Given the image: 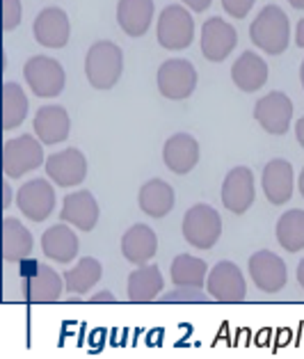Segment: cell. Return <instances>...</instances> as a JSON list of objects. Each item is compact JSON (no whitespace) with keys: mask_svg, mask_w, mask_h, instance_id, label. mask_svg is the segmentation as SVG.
<instances>
[{"mask_svg":"<svg viewBox=\"0 0 304 359\" xmlns=\"http://www.w3.org/2000/svg\"><path fill=\"white\" fill-rule=\"evenodd\" d=\"M249 39L251 43H256V48L265 50L268 55H282L291 41V23L282 7H263L254 23L249 25Z\"/></svg>","mask_w":304,"mask_h":359,"instance_id":"obj_1","label":"cell"},{"mask_svg":"<svg viewBox=\"0 0 304 359\" xmlns=\"http://www.w3.org/2000/svg\"><path fill=\"white\" fill-rule=\"evenodd\" d=\"M124 72V53L115 41H97L87 50L85 74L87 81L97 90H110Z\"/></svg>","mask_w":304,"mask_h":359,"instance_id":"obj_2","label":"cell"},{"mask_svg":"<svg viewBox=\"0 0 304 359\" xmlns=\"http://www.w3.org/2000/svg\"><path fill=\"white\" fill-rule=\"evenodd\" d=\"M184 238L199 250H211L222 236V217L208 204L193 206L184 217Z\"/></svg>","mask_w":304,"mask_h":359,"instance_id":"obj_3","label":"cell"},{"mask_svg":"<svg viewBox=\"0 0 304 359\" xmlns=\"http://www.w3.org/2000/svg\"><path fill=\"white\" fill-rule=\"evenodd\" d=\"M41 140H34V135H19L14 140H7L3 147V170L10 179H19L23 174L37 170L43 163V149Z\"/></svg>","mask_w":304,"mask_h":359,"instance_id":"obj_4","label":"cell"},{"mask_svg":"<svg viewBox=\"0 0 304 359\" xmlns=\"http://www.w3.org/2000/svg\"><path fill=\"white\" fill-rule=\"evenodd\" d=\"M23 76L28 81L30 90L41 99H53L64 90V69L53 57L34 55L23 67Z\"/></svg>","mask_w":304,"mask_h":359,"instance_id":"obj_5","label":"cell"},{"mask_svg":"<svg viewBox=\"0 0 304 359\" xmlns=\"http://www.w3.org/2000/svg\"><path fill=\"white\" fill-rule=\"evenodd\" d=\"M195 39V21L181 5H167L158 19V41L167 50H184Z\"/></svg>","mask_w":304,"mask_h":359,"instance_id":"obj_6","label":"cell"},{"mask_svg":"<svg viewBox=\"0 0 304 359\" xmlns=\"http://www.w3.org/2000/svg\"><path fill=\"white\" fill-rule=\"evenodd\" d=\"M206 291L217 302H240L245 300L247 284L236 264L220 261L206 277Z\"/></svg>","mask_w":304,"mask_h":359,"instance_id":"obj_7","label":"cell"},{"mask_svg":"<svg viewBox=\"0 0 304 359\" xmlns=\"http://www.w3.org/2000/svg\"><path fill=\"white\" fill-rule=\"evenodd\" d=\"M197 87V72L188 60H167L158 69V90L165 99L184 101Z\"/></svg>","mask_w":304,"mask_h":359,"instance_id":"obj_8","label":"cell"},{"mask_svg":"<svg viewBox=\"0 0 304 359\" xmlns=\"http://www.w3.org/2000/svg\"><path fill=\"white\" fill-rule=\"evenodd\" d=\"M254 117L261 128L270 135H284L291 128L293 119V101L284 92H270L256 101Z\"/></svg>","mask_w":304,"mask_h":359,"instance_id":"obj_9","label":"cell"},{"mask_svg":"<svg viewBox=\"0 0 304 359\" xmlns=\"http://www.w3.org/2000/svg\"><path fill=\"white\" fill-rule=\"evenodd\" d=\"M16 204H19L21 213L32 222H43L48 220V215L55 208V190L48 181L43 179H32L23 183L16 195Z\"/></svg>","mask_w":304,"mask_h":359,"instance_id":"obj_10","label":"cell"},{"mask_svg":"<svg viewBox=\"0 0 304 359\" xmlns=\"http://www.w3.org/2000/svg\"><path fill=\"white\" fill-rule=\"evenodd\" d=\"M249 275L254 279L256 288H261L263 293H277L286 286L289 270H286L282 257H277L270 250H261L249 257Z\"/></svg>","mask_w":304,"mask_h":359,"instance_id":"obj_11","label":"cell"},{"mask_svg":"<svg viewBox=\"0 0 304 359\" xmlns=\"http://www.w3.org/2000/svg\"><path fill=\"white\" fill-rule=\"evenodd\" d=\"M238 34L231 23L220 16H213L202 25V55L211 62H222L236 48Z\"/></svg>","mask_w":304,"mask_h":359,"instance_id":"obj_12","label":"cell"},{"mask_svg":"<svg viewBox=\"0 0 304 359\" xmlns=\"http://www.w3.org/2000/svg\"><path fill=\"white\" fill-rule=\"evenodd\" d=\"M43 168H46L50 181L62 188L78 186L87 177V158L78 149H62V151L48 156Z\"/></svg>","mask_w":304,"mask_h":359,"instance_id":"obj_13","label":"cell"},{"mask_svg":"<svg viewBox=\"0 0 304 359\" xmlns=\"http://www.w3.org/2000/svg\"><path fill=\"white\" fill-rule=\"evenodd\" d=\"M254 174L249 168H233L222 183V204L227 211L242 215L254 204Z\"/></svg>","mask_w":304,"mask_h":359,"instance_id":"obj_14","label":"cell"},{"mask_svg":"<svg viewBox=\"0 0 304 359\" xmlns=\"http://www.w3.org/2000/svg\"><path fill=\"white\" fill-rule=\"evenodd\" d=\"M34 39L46 48H62L67 46L69 34H71V25H69L67 14L60 7H46L37 14L32 23Z\"/></svg>","mask_w":304,"mask_h":359,"instance_id":"obj_15","label":"cell"},{"mask_svg":"<svg viewBox=\"0 0 304 359\" xmlns=\"http://www.w3.org/2000/svg\"><path fill=\"white\" fill-rule=\"evenodd\" d=\"M60 220L74 224L81 231H92L99 222V201L94 199L90 190H78L67 195L62 201Z\"/></svg>","mask_w":304,"mask_h":359,"instance_id":"obj_16","label":"cell"},{"mask_svg":"<svg viewBox=\"0 0 304 359\" xmlns=\"http://www.w3.org/2000/svg\"><path fill=\"white\" fill-rule=\"evenodd\" d=\"M62 277L53 268L39 264V268L32 275L23 277L21 293L25 302H57L62 293Z\"/></svg>","mask_w":304,"mask_h":359,"instance_id":"obj_17","label":"cell"},{"mask_svg":"<svg viewBox=\"0 0 304 359\" xmlns=\"http://www.w3.org/2000/svg\"><path fill=\"white\" fill-rule=\"evenodd\" d=\"M293 186H295V177H293V165L284 158H275L265 165L263 170V192L270 204L282 206L293 197Z\"/></svg>","mask_w":304,"mask_h":359,"instance_id":"obj_18","label":"cell"},{"mask_svg":"<svg viewBox=\"0 0 304 359\" xmlns=\"http://www.w3.org/2000/svg\"><path fill=\"white\" fill-rule=\"evenodd\" d=\"M163 161L174 174H188L199 163V144L193 135L177 133L163 147Z\"/></svg>","mask_w":304,"mask_h":359,"instance_id":"obj_19","label":"cell"},{"mask_svg":"<svg viewBox=\"0 0 304 359\" xmlns=\"http://www.w3.org/2000/svg\"><path fill=\"white\" fill-rule=\"evenodd\" d=\"M156 250H158V238L146 224H133L121 238V254L135 266H144L146 261H151L156 257Z\"/></svg>","mask_w":304,"mask_h":359,"instance_id":"obj_20","label":"cell"},{"mask_svg":"<svg viewBox=\"0 0 304 359\" xmlns=\"http://www.w3.org/2000/svg\"><path fill=\"white\" fill-rule=\"evenodd\" d=\"M71 121L62 106H43L34 117V133L43 144H60L69 137Z\"/></svg>","mask_w":304,"mask_h":359,"instance_id":"obj_21","label":"cell"},{"mask_svg":"<svg viewBox=\"0 0 304 359\" xmlns=\"http://www.w3.org/2000/svg\"><path fill=\"white\" fill-rule=\"evenodd\" d=\"M41 250L57 264H69V261H74V257H78V236L67 222L55 224L43 231Z\"/></svg>","mask_w":304,"mask_h":359,"instance_id":"obj_22","label":"cell"},{"mask_svg":"<svg viewBox=\"0 0 304 359\" xmlns=\"http://www.w3.org/2000/svg\"><path fill=\"white\" fill-rule=\"evenodd\" d=\"M153 19V0H119L117 21L128 37L146 34Z\"/></svg>","mask_w":304,"mask_h":359,"instance_id":"obj_23","label":"cell"},{"mask_svg":"<svg viewBox=\"0 0 304 359\" xmlns=\"http://www.w3.org/2000/svg\"><path fill=\"white\" fill-rule=\"evenodd\" d=\"M231 78H233V83H236V87L240 92L261 90V87H263L265 81H268L265 60L261 55H256V53H251V50H247V53H242L236 62H233Z\"/></svg>","mask_w":304,"mask_h":359,"instance_id":"obj_24","label":"cell"},{"mask_svg":"<svg viewBox=\"0 0 304 359\" xmlns=\"http://www.w3.org/2000/svg\"><path fill=\"white\" fill-rule=\"evenodd\" d=\"M34 248L32 233L16 220V217H5L3 220V259L10 264H21L30 257Z\"/></svg>","mask_w":304,"mask_h":359,"instance_id":"obj_25","label":"cell"},{"mask_svg":"<svg viewBox=\"0 0 304 359\" xmlns=\"http://www.w3.org/2000/svg\"><path fill=\"white\" fill-rule=\"evenodd\" d=\"M165 279L158 266H137L128 277V300L130 302H151L163 291Z\"/></svg>","mask_w":304,"mask_h":359,"instance_id":"obj_26","label":"cell"},{"mask_svg":"<svg viewBox=\"0 0 304 359\" xmlns=\"http://www.w3.org/2000/svg\"><path fill=\"white\" fill-rule=\"evenodd\" d=\"M140 208L149 217H165L174 208V190L167 181L151 179L140 188Z\"/></svg>","mask_w":304,"mask_h":359,"instance_id":"obj_27","label":"cell"},{"mask_svg":"<svg viewBox=\"0 0 304 359\" xmlns=\"http://www.w3.org/2000/svg\"><path fill=\"white\" fill-rule=\"evenodd\" d=\"M277 241L286 252L304 250V211H286L277 222Z\"/></svg>","mask_w":304,"mask_h":359,"instance_id":"obj_28","label":"cell"},{"mask_svg":"<svg viewBox=\"0 0 304 359\" xmlns=\"http://www.w3.org/2000/svg\"><path fill=\"white\" fill-rule=\"evenodd\" d=\"M28 115V96L23 94L21 85L5 83L3 85V130H12L23 124Z\"/></svg>","mask_w":304,"mask_h":359,"instance_id":"obj_29","label":"cell"},{"mask_svg":"<svg viewBox=\"0 0 304 359\" xmlns=\"http://www.w3.org/2000/svg\"><path fill=\"white\" fill-rule=\"evenodd\" d=\"M172 282L174 286H204L208 268L202 259L190 257V254H179L172 261Z\"/></svg>","mask_w":304,"mask_h":359,"instance_id":"obj_30","label":"cell"},{"mask_svg":"<svg viewBox=\"0 0 304 359\" xmlns=\"http://www.w3.org/2000/svg\"><path fill=\"white\" fill-rule=\"evenodd\" d=\"M103 275V268L97 259L85 257L76 264L74 270L64 273V286L69 293H87L92 291V286L99 282Z\"/></svg>","mask_w":304,"mask_h":359,"instance_id":"obj_31","label":"cell"},{"mask_svg":"<svg viewBox=\"0 0 304 359\" xmlns=\"http://www.w3.org/2000/svg\"><path fill=\"white\" fill-rule=\"evenodd\" d=\"M208 297L204 295L202 286H177L172 293L163 295V302L167 304H179V302H186V304H195V302H206Z\"/></svg>","mask_w":304,"mask_h":359,"instance_id":"obj_32","label":"cell"},{"mask_svg":"<svg viewBox=\"0 0 304 359\" xmlns=\"http://www.w3.org/2000/svg\"><path fill=\"white\" fill-rule=\"evenodd\" d=\"M21 0H3V28L14 30L21 23Z\"/></svg>","mask_w":304,"mask_h":359,"instance_id":"obj_33","label":"cell"},{"mask_svg":"<svg viewBox=\"0 0 304 359\" xmlns=\"http://www.w3.org/2000/svg\"><path fill=\"white\" fill-rule=\"evenodd\" d=\"M222 7L233 19H245L251 7H254V0H222Z\"/></svg>","mask_w":304,"mask_h":359,"instance_id":"obj_34","label":"cell"},{"mask_svg":"<svg viewBox=\"0 0 304 359\" xmlns=\"http://www.w3.org/2000/svg\"><path fill=\"white\" fill-rule=\"evenodd\" d=\"M184 5H188L190 10H195V12H204V10H208L211 0H184Z\"/></svg>","mask_w":304,"mask_h":359,"instance_id":"obj_35","label":"cell"},{"mask_svg":"<svg viewBox=\"0 0 304 359\" xmlns=\"http://www.w3.org/2000/svg\"><path fill=\"white\" fill-rule=\"evenodd\" d=\"M92 302L94 304H106V302H115V295H112L110 291H101L97 295H92Z\"/></svg>","mask_w":304,"mask_h":359,"instance_id":"obj_36","label":"cell"},{"mask_svg":"<svg viewBox=\"0 0 304 359\" xmlns=\"http://www.w3.org/2000/svg\"><path fill=\"white\" fill-rule=\"evenodd\" d=\"M295 43H298L300 48H304V19H300L298 28H295Z\"/></svg>","mask_w":304,"mask_h":359,"instance_id":"obj_37","label":"cell"},{"mask_svg":"<svg viewBox=\"0 0 304 359\" xmlns=\"http://www.w3.org/2000/svg\"><path fill=\"white\" fill-rule=\"evenodd\" d=\"M12 206V188L10 183H3V208H10Z\"/></svg>","mask_w":304,"mask_h":359,"instance_id":"obj_38","label":"cell"},{"mask_svg":"<svg viewBox=\"0 0 304 359\" xmlns=\"http://www.w3.org/2000/svg\"><path fill=\"white\" fill-rule=\"evenodd\" d=\"M295 135H298V142L304 147V117H300L298 124H295Z\"/></svg>","mask_w":304,"mask_h":359,"instance_id":"obj_39","label":"cell"},{"mask_svg":"<svg viewBox=\"0 0 304 359\" xmlns=\"http://www.w3.org/2000/svg\"><path fill=\"white\" fill-rule=\"evenodd\" d=\"M298 282H300V286L304 288V259L300 261V266H298Z\"/></svg>","mask_w":304,"mask_h":359,"instance_id":"obj_40","label":"cell"},{"mask_svg":"<svg viewBox=\"0 0 304 359\" xmlns=\"http://www.w3.org/2000/svg\"><path fill=\"white\" fill-rule=\"evenodd\" d=\"M289 3L295 7V10H304V0H289Z\"/></svg>","mask_w":304,"mask_h":359,"instance_id":"obj_41","label":"cell"},{"mask_svg":"<svg viewBox=\"0 0 304 359\" xmlns=\"http://www.w3.org/2000/svg\"><path fill=\"white\" fill-rule=\"evenodd\" d=\"M298 186H300V192H302V197H304V170L300 174V183H298Z\"/></svg>","mask_w":304,"mask_h":359,"instance_id":"obj_42","label":"cell"},{"mask_svg":"<svg viewBox=\"0 0 304 359\" xmlns=\"http://www.w3.org/2000/svg\"><path fill=\"white\" fill-rule=\"evenodd\" d=\"M300 78H302V87H304V62H302V69H300Z\"/></svg>","mask_w":304,"mask_h":359,"instance_id":"obj_43","label":"cell"}]
</instances>
